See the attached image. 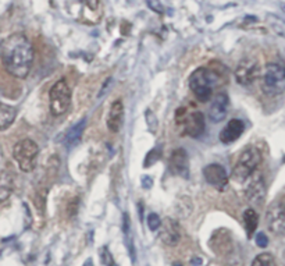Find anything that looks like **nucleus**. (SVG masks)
I'll use <instances>...</instances> for the list:
<instances>
[{
    "instance_id": "obj_1",
    "label": "nucleus",
    "mask_w": 285,
    "mask_h": 266,
    "mask_svg": "<svg viewBox=\"0 0 285 266\" xmlns=\"http://www.w3.org/2000/svg\"><path fill=\"white\" fill-rule=\"evenodd\" d=\"M35 52L34 45L21 32H14L0 43V59L6 71L15 78H25L31 71Z\"/></svg>"
},
{
    "instance_id": "obj_2",
    "label": "nucleus",
    "mask_w": 285,
    "mask_h": 266,
    "mask_svg": "<svg viewBox=\"0 0 285 266\" xmlns=\"http://www.w3.org/2000/svg\"><path fill=\"white\" fill-rule=\"evenodd\" d=\"M219 81L220 77L217 72H214L213 70L206 68V67H200L191 74L189 88L199 102L204 103L212 98L214 87L219 84Z\"/></svg>"
},
{
    "instance_id": "obj_3",
    "label": "nucleus",
    "mask_w": 285,
    "mask_h": 266,
    "mask_svg": "<svg viewBox=\"0 0 285 266\" xmlns=\"http://www.w3.org/2000/svg\"><path fill=\"white\" fill-rule=\"evenodd\" d=\"M262 162V154L257 148H246L240 155V158L237 160V163L232 170V179L238 183H244L249 179L252 174L255 173L257 166Z\"/></svg>"
},
{
    "instance_id": "obj_4",
    "label": "nucleus",
    "mask_w": 285,
    "mask_h": 266,
    "mask_svg": "<svg viewBox=\"0 0 285 266\" xmlns=\"http://www.w3.org/2000/svg\"><path fill=\"white\" fill-rule=\"evenodd\" d=\"M38 154H39V147L32 139L28 138L15 143L13 149V158L15 159L18 167L25 173H30L35 169Z\"/></svg>"
},
{
    "instance_id": "obj_5",
    "label": "nucleus",
    "mask_w": 285,
    "mask_h": 266,
    "mask_svg": "<svg viewBox=\"0 0 285 266\" xmlns=\"http://www.w3.org/2000/svg\"><path fill=\"white\" fill-rule=\"evenodd\" d=\"M263 91L269 95H280L285 91V64L269 63L263 74Z\"/></svg>"
},
{
    "instance_id": "obj_6",
    "label": "nucleus",
    "mask_w": 285,
    "mask_h": 266,
    "mask_svg": "<svg viewBox=\"0 0 285 266\" xmlns=\"http://www.w3.org/2000/svg\"><path fill=\"white\" fill-rule=\"evenodd\" d=\"M71 105V89L64 80L59 81L51 87L49 92V106L53 116H61L70 109Z\"/></svg>"
},
{
    "instance_id": "obj_7",
    "label": "nucleus",
    "mask_w": 285,
    "mask_h": 266,
    "mask_svg": "<svg viewBox=\"0 0 285 266\" xmlns=\"http://www.w3.org/2000/svg\"><path fill=\"white\" fill-rule=\"evenodd\" d=\"M260 76V66L255 59H244L235 68V80L240 85L249 87Z\"/></svg>"
},
{
    "instance_id": "obj_8",
    "label": "nucleus",
    "mask_w": 285,
    "mask_h": 266,
    "mask_svg": "<svg viewBox=\"0 0 285 266\" xmlns=\"http://www.w3.org/2000/svg\"><path fill=\"white\" fill-rule=\"evenodd\" d=\"M267 227L274 234L285 233V204L281 201H275L267 208L266 212Z\"/></svg>"
},
{
    "instance_id": "obj_9",
    "label": "nucleus",
    "mask_w": 285,
    "mask_h": 266,
    "mask_svg": "<svg viewBox=\"0 0 285 266\" xmlns=\"http://www.w3.org/2000/svg\"><path fill=\"white\" fill-rule=\"evenodd\" d=\"M183 122H179V123H183L184 133L189 135V137H192V138L200 137L204 133V128H206V122H204L203 114L200 112H183Z\"/></svg>"
},
{
    "instance_id": "obj_10",
    "label": "nucleus",
    "mask_w": 285,
    "mask_h": 266,
    "mask_svg": "<svg viewBox=\"0 0 285 266\" xmlns=\"http://www.w3.org/2000/svg\"><path fill=\"white\" fill-rule=\"evenodd\" d=\"M228 95L224 92L219 93V95L213 99L212 106H210L209 109V120L212 123H220V122H223V120L227 117V114H228Z\"/></svg>"
},
{
    "instance_id": "obj_11",
    "label": "nucleus",
    "mask_w": 285,
    "mask_h": 266,
    "mask_svg": "<svg viewBox=\"0 0 285 266\" xmlns=\"http://www.w3.org/2000/svg\"><path fill=\"white\" fill-rule=\"evenodd\" d=\"M203 176L209 184L217 187L219 189H223L228 183V176L225 169L219 163L208 164L203 169Z\"/></svg>"
},
{
    "instance_id": "obj_12",
    "label": "nucleus",
    "mask_w": 285,
    "mask_h": 266,
    "mask_svg": "<svg viewBox=\"0 0 285 266\" xmlns=\"http://www.w3.org/2000/svg\"><path fill=\"white\" fill-rule=\"evenodd\" d=\"M170 170L174 174H178L181 177H188L189 167H188V155L183 148H178L174 151L170 156Z\"/></svg>"
},
{
    "instance_id": "obj_13",
    "label": "nucleus",
    "mask_w": 285,
    "mask_h": 266,
    "mask_svg": "<svg viewBox=\"0 0 285 266\" xmlns=\"http://www.w3.org/2000/svg\"><path fill=\"white\" fill-rule=\"evenodd\" d=\"M245 130V126L242 123V120L240 118H232L231 122L227 123L223 130H221V133H220V141L223 143H231L237 141V139L240 138L242 133H244Z\"/></svg>"
},
{
    "instance_id": "obj_14",
    "label": "nucleus",
    "mask_w": 285,
    "mask_h": 266,
    "mask_svg": "<svg viewBox=\"0 0 285 266\" xmlns=\"http://www.w3.org/2000/svg\"><path fill=\"white\" fill-rule=\"evenodd\" d=\"M163 229L160 233V238L164 244L173 247L178 244L179 238H181V231H179V226L177 222H174L173 219H166L164 223H162Z\"/></svg>"
},
{
    "instance_id": "obj_15",
    "label": "nucleus",
    "mask_w": 285,
    "mask_h": 266,
    "mask_svg": "<svg viewBox=\"0 0 285 266\" xmlns=\"http://www.w3.org/2000/svg\"><path fill=\"white\" fill-rule=\"evenodd\" d=\"M122 120H124V105L121 101H114L107 114V128L112 133H118L122 126Z\"/></svg>"
},
{
    "instance_id": "obj_16",
    "label": "nucleus",
    "mask_w": 285,
    "mask_h": 266,
    "mask_svg": "<svg viewBox=\"0 0 285 266\" xmlns=\"http://www.w3.org/2000/svg\"><path fill=\"white\" fill-rule=\"evenodd\" d=\"M252 181L250 184L248 185V189H246V197H248V201L249 202H253V204H260L266 195V185H265V180L262 176H253L252 174Z\"/></svg>"
},
{
    "instance_id": "obj_17",
    "label": "nucleus",
    "mask_w": 285,
    "mask_h": 266,
    "mask_svg": "<svg viewBox=\"0 0 285 266\" xmlns=\"http://www.w3.org/2000/svg\"><path fill=\"white\" fill-rule=\"evenodd\" d=\"M14 191V180L10 172L2 170L0 172V204H3L10 198Z\"/></svg>"
},
{
    "instance_id": "obj_18",
    "label": "nucleus",
    "mask_w": 285,
    "mask_h": 266,
    "mask_svg": "<svg viewBox=\"0 0 285 266\" xmlns=\"http://www.w3.org/2000/svg\"><path fill=\"white\" fill-rule=\"evenodd\" d=\"M87 127V118L84 117L81 118L80 122L76 124H74L66 134V145L68 148H71V147H75L76 143L80 142V139H81L82 134H84V130Z\"/></svg>"
},
{
    "instance_id": "obj_19",
    "label": "nucleus",
    "mask_w": 285,
    "mask_h": 266,
    "mask_svg": "<svg viewBox=\"0 0 285 266\" xmlns=\"http://www.w3.org/2000/svg\"><path fill=\"white\" fill-rule=\"evenodd\" d=\"M17 110L7 103L0 102V131H5L14 123Z\"/></svg>"
},
{
    "instance_id": "obj_20",
    "label": "nucleus",
    "mask_w": 285,
    "mask_h": 266,
    "mask_svg": "<svg viewBox=\"0 0 285 266\" xmlns=\"http://www.w3.org/2000/svg\"><path fill=\"white\" fill-rule=\"evenodd\" d=\"M244 225L245 229H246V233H248V237H252L253 233L256 231V227L259 225V216L256 213L255 209H246L244 212Z\"/></svg>"
},
{
    "instance_id": "obj_21",
    "label": "nucleus",
    "mask_w": 285,
    "mask_h": 266,
    "mask_svg": "<svg viewBox=\"0 0 285 266\" xmlns=\"http://www.w3.org/2000/svg\"><path fill=\"white\" fill-rule=\"evenodd\" d=\"M266 21L275 35L285 38V18H281L280 16H275V14H267Z\"/></svg>"
},
{
    "instance_id": "obj_22",
    "label": "nucleus",
    "mask_w": 285,
    "mask_h": 266,
    "mask_svg": "<svg viewBox=\"0 0 285 266\" xmlns=\"http://www.w3.org/2000/svg\"><path fill=\"white\" fill-rule=\"evenodd\" d=\"M252 266H277L275 265V259L274 256L269 254V252H263V254H259L256 256L253 262H252Z\"/></svg>"
},
{
    "instance_id": "obj_23",
    "label": "nucleus",
    "mask_w": 285,
    "mask_h": 266,
    "mask_svg": "<svg viewBox=\"0 0 285 266\" xmlns=\"http://www.w3.org/2000/svg\"><path fill=\"white\" fill-rule=\"evenodd\" d=\"M100 259H102V263L105 266H117L114 258H113L112 252L109 250V247H102L100 248Z\"/></svg>"
},
{
    "instance_id": "obj_24",
    "label": "nucleus",
    "mask_w": 285,
    "mask_h": 266,
    "mask_svg": "<svg viewBox=\"0 0 285 266\" xmlns=\"http://www.w3.org/2000/svg\"><path fill=\"white\" fill-rule=\"evenodd\" d=\"M145 118H146V123H148V128L149 131L152 134H154L158 131V127H159V123H158V117H156V114L152 112V110H146L145 113Z\"/></svg>"
},
{
    "instance_id": "obj_25",
    "label": "nucleus",
    "mask_w": 285,
    "mask_h": 266,
    "mask_svg": "<svg viewBox=\"0 0 285 266\" xmlns=\"http://www.w3.org/2000/svg\"><path fill=\"white\" fill-rule=\"evenodd\" d=\"M148 227L152 231L159 230V229L162 227V220H160L159 215H156V213H150V215L148 216Z\"/></svg>"
},
{
    "instance_id": "obj_26",
    "label": "nucleus",
    "mask_w": 285,
    "mask_h": 266,
    "mask_svg": "<svg viewBox=\"0 0 285 266\" xmlns=\"http://www.w3.org/2000/svg\"><path fill=\"white\" fill-rule=\"evenodd\" d=\"M160 158V149H153L146 156V160H145V167H150V164L154 163L158 159Z\"/></svg>"
},
{
    "instance_id": "obj_27",
    "label": "nucleus",
    "mask_w": 285,
    "mask_h": 266,
    "mask_svg": "<svg viewBox=\"0 0 285 266\" xmlns=\"http://www.w3.org/2000/svg\"><path fill=\"white\" fill-rule=\"evenodd\" d=\"M146 3H148V6L152 10H154L156 13H159V14H163L164 13V7L163 5L160 3V0H146Z\"/></svg>"
},
{
    "instance_id": "obj_28",
    "label": "nucleus",
    "mask_w": 285,
    "mask_h": 266,
    "mask_svg": "<svg viewBox=\"0 0 285 266\" xmlns=\"http://www.w3.org/2000/svg\"><path fill=\"white\" fill-rule=\"evenodd\" d=\"M256 244H257L259 247H262V248L267 247V244H269V238H267V235H266L265 233H257V234H256Z\"/></svg>"
},
{
    "instance_id": "obj_29",
    "label": "nucleus",
    "mask_w": 285,
    "mask_h": 266,
    "mask_svg": "<svg viewBox=\"0 0 285 266\" xmlns=\"http://www.w3.org/2000/svg\"><path fill=\"white\" fill-rule=\"evenodd\" d=\"M141 184L145 189H149L153 187V179L150 176H142V179H141Z\"/></svg>"
},
{
    "instance_id": "obj_30",
    "label": "nucleus",
    "mask_w": 285,
    "mask_h": 266,
    "mask_svg": "<svg viewBox=\"0 0 285 266\" xmlns=\"http://www.w3.org/2000/svg\"><path fill=\"white\" fill-rule=\"evenodd\" d=\"M122 231H124V234H129L131 233V229H129V217H128L127 213H124V216H122Z\"/></svg>"
},
{
    "instance_id": "obj_31",
    "label": "nucleus",
    "mask_w": 285,
    "mask_h": 266,
    "mask_svg": "<svg viewBox=\"0 0 285 266\" xmlns=\"http://www.w3.org/2000/svg\"><path fill=\"white\" fill-rule=\"evenodd\" d=\"M82 266H93V261H92L91 258H88L87 261L84 262V265Z\"/></svg>"
},
{
    "instance_id": "obj_32",
    "label": "nucleus",
    "mask_w": 285,
    "mask_h": 266,
    "mask_svg": "<svg viewBox=\"0 0 285 266\" xmlns=\"http://www.w3.org/2000/svg\"><path fill=\"white\" fill-rule=\"evenodd\" d=\"M139 217H141V220L143 217V206H141V204H139Z\"/></svg>"
},
{
    "instance_id": "obj_33",
    "label": "nucleus",
    "mask_w": 285,
    "mask_h": 266,
    "mask_svg": "<svg viewBox=\"0 0 285 266\" xmlns=\"http://www.w3.org/2000/svg\"><path fill=\"white\" fill-rule=\"evenodd\" d=\"M281 9H282V10L285 11V5H281Z\"/></svg>"
},
{
    "instance_id": "obj_34",
    "label": "nucleus",
    "mask_w": 285,
    "mask_h": 266,
    "mask_svg": "<svg viewBox=\"0 0 285 266\" xmlns=\"http://www.w3.org/2000/svg\"><path fill=\"white\" fill-rule=\"evenodd\" d=\"M174 266H181V265H178V263H177V265H174Z\"/></svg>"
}]
</instances>
